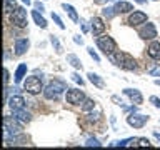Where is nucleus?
Masks as SVG:
<instances>
[{
  "label": "nucleus",
  "mask_w": 160,
  "mask_h": 150,
  "mask_svg": "<svg viewBox=\"0 0 160 150\" xmlns=\"http://www.w3.org/2000/svg\"><path fill=\"white\" fill-rule=\"evenodd\" d=\"M108 58H110V62H112L113 65H117V67L123 68V70H135L137 68V62H135V58L130 53L115 50L112 55H108Z\"/></svg>",
  "instance_id": "obj_1"
},
{
  "label": "nucleus",
  "mask_w": 160,
  "mask_h": 150,
  "mask_svg": "<svg viewBox=\"0 0 160 150\" xmlns=\"http://www.w3.org/2000/svg\"><path fill=\"white\" fill-rule=\"evenodd\" d=\"M22 127H23V123L20 122L17 117H8V115H5L3 117V140L8 142L13 135H18L22 132Z\"/></svg>",
  "instance_id": "obj_2"
},
{
  "label": "nucleus",
  "mask_w": 160,
  "mask_h": 150,
  "mask_svg": "<svg viewBox=\"0 0 160 150\" xmlns=\"http://www.w3.org/2000/svg\"><path fill=\"white\" fill-rule=\"evenodd\" d=\"M63 90H68L67 85L63 82H60V80H53V82H50L47 87L43 88V97L47 100H57L60 95L63 93Z\"/></svg>",
  "instance_id": "obj_3"
},
{
  "label": "nucleus",
  "mask_w": 160,
  "mask_h": 150,
  "mask_svg": "<svg viewBox=\"0 0 160 150\" xmlns=\"http://www.w3.org/2000/svg\"><path fill=\"white\" fill-rule=\"evenodd\" d=\"M43 88L45 87L42 83V77H37V75H30L23 82V90L30 95H38L40 92H43Z\"/></svg>",
  "instance_id": "obj_4"
},
{
  "label": "nucleus",
  "mask_w": 160,
  "mask_h": 150,
  "mask_svg": "<svg viewBox=\"0 0 160 150\" xmlns=\"http://www.w3.org/2000/svg\"><path fill=\"white\" fill-rule=\"evenodd\" d=\"M97 47L98 50H102V53H105L108 57V55H112L117 50V43H115V40L110 35H100V37H97Z\"/></svg>",
  "instance_id": "obj_5"
},
{
  "label": "nucleus",
  "mask_w": 160,
  "mask_h": 150,
  "mask_svg": "<svg viewBox=\"0 0 160 150\" xmlns=\"http://www.w3.org/2000/svg\"><path fill=\"white\" fill-rule=\"evenodd\" d=\"M10 23H12L13 27H17V28H25L27 23H28L27 10H25L23 7H17L12 13H10Z\"/></svg>",
  "instance_id": "obj_6"
},
{
  "label": "nucleus",
  "mask_w": 160,
  "mask_h": 150,
  "mask_svg": "<svg viewBox=\"0 0 160 150\" xmlns=\"http://www.w3.org/2000/svg\"><path fill=\"white\" fill-rule=\"evenodd\" d=\"M65 98H67V103H70V105H80V103H83V100L87 97H85L83 90H80V88H68Z\"/></svg>",
  "instance_id": "obj_7"
},
{
  "label": "nucleus",
  "mask_w": 160,
  "mask_h": 150,
  "mask_svg": "<svg viewBox=\"0 0 160 150\" xmlns=\"http://www.w3.org/2000/svg\"><path fill=\"white\" fill-rule=\"evenodd\" d=\"M147 122H148V115H143V113L133 112V113H130L127 117V123L130 125V127H133V128H142Z\"/></svg>",
  "instance_id": "obj_8"
},
{
  "label": "nucleus",
  "mask_w": 160,
  "mask_h": 150,
  "mask_svg": "<svg viewBox=\"0 0 160 150\" xmlns=\"http://www.w3.org/2000/svg\"><path fill=\"white\" fill-rule=\"evenodd\" d=\"M138 37L143 40H155L157 38V28H155V25L150 22H145L143 27L138 30Z\"/></svg>",
  "instance_id": "obj_9"
},
{
  "label": "nucleus",
  "mask_w": 160,
  "mask_h": 150,
  "mask_svg": "<svg viewBox=\"0 0 160 150\" xmlns=\"http://www.w3.org/2000/svg\"><path fill=\"white\" fill-rule=\"evenodd\" d=\"M145 22H147V13L142 12V10H133L127 20V23L130 27H137V25H142Z\"/></svg>",
  "instance_id": "obj_10"
},
{
  "label": "nucleus",
  "mask_w": 160,
  "mask_h": 150,
  "mask_svg": "<svg viewBox=\"0 0 160 150\" xmlns=\"http://www.w3.org/2000/svg\"><path fill=\"white\" fill-rule=\"evenodd\" d=\"M123 95L128 97L130 102L135 103V105L143 103V95L140 93V90H137V88H123Z\"/></svg>",
  "instance_id": "obj_11"
},
{
  "label": "nucleus",
  "mask_w": 160,
  "mask_h": 150,
  "mask_svg": "<svg viewBox=\"0 0 160 150\" xmlns=\"http://www.w3.org/2000/svg\"><path fill=\"white\" fill-rule=\"evenodd\" d=\"M30 47V40L28 38H17L15 40V45H13V50H15V55H23L25 52L28 50Z\"/></svg>",
  "instance_id": "obj_12"
},
{
  "label": "nucleus",
  "mask_w": 160,
  "mask_h": 150,
  "mask_svg": "<svg viewBox=\"0 0 160 150\" xmlns=\"http://www.w3.org/2000/svg\"><path fill=\"white\" fill-rule=\"evenodd\" d=\"M7 105L12 110H20V108H25V98L22 95H12L8 100H7Z\"/></svg>",
  "instance_id": "obj_13"
},
{
  "label": "nucleus",
  "mask_w": 160,
  "mask_h": 150,
  "mask_svg": "<svg viewBox=\"0 0 160 150\" xmlns=\"http://www.w3.org/2000/svg\"><path fill=\"white\" fill-rule=\"evenodd\" d=\"M90 30H92L93 35H100L105 30V23H103V18L100 17H93L90 20Z\"/></svg>",
  "instance_id": "obj_14"
},
{
  "label": "nucleus",
  "mask_w": 160,
  "mask_h": 150,
  "mask_svg": "<svg viewBox=\"0 0 160 150\" xmlns=\"http://www.w3.org/2000/svg\"><path fill=\"white\" fill-rule=\"evenodd\" d=\"M147 55L150 58H153V60H160V42L153 40V42L148 45V48H147Z\"/></svg>",
  "instance_id": "obj_15"
},
{
  "label": "nucleus",
  "mask_w": 160,
  "mask_h": 150,
  "mask_svg": "<svg viewBox=\"0 0 160 150\" xmlns=\"http://www.w3.org/2000/svg\"><path fill=\"white\" fill-rule=\"evenodd\" d=\"M113 8H115L117 13H128V12L133 10V5L128 3V2H123V0H118V2H115Z\"/></svg>",
  "instance_id": "obj_16"
},
{
  "label": "nucleus",
  "mask_w": 160,
  "mask_h": 150,
  "mask_svg": "<svg viewBox=\"0 0 160 150\" xmlns=\"http://www.w3.org/2000/svg\"><path fill=\"white\" fill-rule=\"evenodd\" d=\"M13 117H17L20 122L25 125V123H28L30 120H32V113L27 112L25 108H20V110H13Z\"/></svg>",
  "instance_id": "obj_17"
},
{
  "label": "nucleus",
  "mask_w": 160,
  "mask_h": 150,
  "mask_svg": "<svg viewBox=\"0 0 160 150\" xmlns=\"http://www.w3.org/2000/svg\"><path fill=\"white\" fill-rule=\"evenodd\" d=\"M27 75V63H20L18 67H17V70H15V75H13V82L15 83H20L23 80V77Z\"/></svg>",
  "instance_id": "obj_18"
},
{
  "label": "nucleus",
  "mask_w": 160,
  "mask_h": 150,
  "mask_svg": "<svg viewBox=\"0 0 160 150\" xmlns=\"http://www.w3.org/2000/svg\"><path fill=\"white\" fill-rule=\"evenodd\" d=\"M32 18H33V22L37 23L40 28H47V25H48V23H47V20H45V17L42 15V12H38L37 8L32 10Z\"/></svg>",
  "instance_id": "obj_19"
},
{
  "label": "nucleus",
  "mask_w": 160,
  "mask_h": 150,
  "mask_svg": "<svg viewBox=\"0 0 160 150\" xmlns=\"http://www.w3.org/2000/svg\"><path fill=\"white\" fill-rule=\"evenodd\" d=\"M62 8L65 10V12H67V15H68V17L73 20L75 23H78V22H80V18H78V13H77V10H75V8L72 7V5H68V3H62Z\"/></svg>",
  "instance_id": "obj_20"
},
{
  "label": "nucleus",
  "mask_w": 160,
  "mask_h": 150,
  "mask_svg": "<svg viewBox=\"0 0 160 150\" xmlns=\"http://www.w3.org/2000/svg\"><path fill=\"white\" fill-rule=\"evenodd\" d=\"M67 62L72 65L73 68H77V70L82 68V62H80V58H78L75 53H68V55H67Z\"/></svg>",
  "instance_id": "obj_21"
},
{
  "label": "nucleus",
  "mask_w": 160,
  "mask_h": 150,
  "mask_svg": "<svg viewBox=\"0 0 160 150\" xmlns=\"http://www.w3.org/2000/svg\"><path fill=\"white\" fill-rule=\"evenodd\" d=\"M87 77H88V80H90V82H92V83L95 85V87H98V88H103V80L100 78L97 73H93V72H88V73H87Z\"/></svg>",
  "instance_id": "obj_22"
},
{
  "label": "nucleus",
  "mask_w": 160,
  "mask_h": 150,
  "mask_svg": "<svg viewBox=\"0 0 160 150\" xmlns=\"http://www.w3.org/2000/svg\"><path fill=\"white\" fill-rule=\"evenodd\" d=\"M17 8V2L15 0H3V12L5 13H12Z\"/></svg>",
  "instance_id": "obj_23"
},
{
  "label": "nucleus",
  "mask_w": 160,
  "mask_h": 150,
  "mask_svg": "<svg viewBox=\"0 0 160 150\" xmlns=\"http://www.w3.org/2000/svg\"><path fill=\"white\" fill-rule=\"evenodd\" d=\"M93 108H95V100H92V98H85L83 103H82V110H83V112H92Z\"/></svg>",
  "instance_id": "obj_24"
},
{
  "label": "nucleus",
  "mask_w": 160,
  "mask_h": 150,
  "mask_svg": "<svg viewBox=\"0 0 160 150\" xmlns=\"http://www.w3.org/2000/svg\"><path fill=\"white\" fill-rule=\"evenodd\" d=\"M102 15H103V18H113L115 15H117V12H115V8L113 7H103L102 8Z\"/></svg>",
  "instance_id": "obj_25"
},
{
  "label": "nucleus",
  "mask_w": 160,
  "mask_h": 150,
  "mask_svg": "<svg viewBox=\"0 0 160 150\" xmlns=\"http://www.w3.org/2000/svg\"><path fill=\"white\" fill-rule=\"evenodd\" d=\"M50 43L55 47V52L57 53H62L63 52V48H62V45H60V42H58V38L55 37V35H50Z\"/></svg>",
  "instance_id": "obj_26"
},
{
  "label": "nucleus",
  "mask_w": 160,
  "mask_h": 150,
  "mask_svg": "<svg viewBox=\"0 0 160 150\" xmlns=\"http://www.w3.org/2000/svg\"><path fill=\"white\" fill-rule=\"evenodd\" d=\"M135 147H150V140L145 138V137H140V138H137V142H135Z\"/></svg>",
  "instance_id": "obj_27"
},
{
  "label": "nucleus",
  "mask_w": 160,
  "mask_h": 150,
  "mask_svg": "<svg viewBox=\"0 0 160 150\" xmlns=\"http://www.w3.org/2000/svg\"><path fill=\"white\" fill-rule=\"evenodd\" d=\"M133 140H135V138H123V140H118V142H115L113 145H115V147H127V145H130V143L133 142Z\"/></svg>",
  "instance_id": "obj_28"
},
{
  "label": "nucleus",
  "mask_w": 160,
  "mask_h": 150,
  "mask_svg": "<svg viewBox=\"0 0 160 150\" xmlns=\"http://www.w3.org/2000/svg\"><path fill=\"white\" fill-rule=\"evenodd\" d=\"M85 145H87V147H102V143H100L97 138H87Z\"/></svg>",
  "instance_id": "obj_29"
},
{
  "label": "nucleus",
  "mask_w": 160,
  "mask_h": 150,
  "mask_svg": "<svg viewBox=\"0 0 160 150\" xmlns=\"http://www.w3.org/2000/svg\"><path fill=\"white\" fill-rule=\"evenodd\" d=\"M148 75L150 77H160V65H155L148 70Z\"/></svg>",
  "instance_id": "obj_30"
},
{
  "label": "nucleus",
  "mask_w": 160,
  "mask_h": 150,
  "mask_svg": "<svg viewBox=\"0 0 160 150\" xmlns=\"http://www.w3.org/2000/svg\"><path fill=\"white\" fill-rule=\"evenodd\" d=\"M52 18H53V22H55V23H57V25H58V27H60V28H62V30L65 28V23L62 22V18H60V17H58V15H57V13H52Z\"/></svg>",
  "instance_id": "obj_31"
},
{
  "label": "nucleus",
  "mask_w": 160,
  "mask_h": 150,
  "mask_svg": "<svg viewBox=\"0 0 160 150\" xmlns=\"http://www.w3.org/2000/svg\"><path fill=\"white\" fill-rule=\"evenodd\" d=\"M87 52H88V55H90V57H92V58L95 60V62H97V63H100V57L97 55V52H95V50H93L92 47H88V48H87Z\"/></svg>",
  "instance_id": "obj_32"
},
{
  "label": "nucleus",
  "mask_w": 160,
  "mask_h": 150,
  "mask_svg": "<svg viewBox=\"0 0 160 150\" xmlns=\"http://www.w3.org/2000/svg\"><path fill=\"white\" fill-rule=\"evenodd\" d=\"M70 77H72V80H73V82H77V83H80V87H82V85H83V78L80 77V75H78L77 72H73L72 75H70Z\"/></svg>",
  "instance_id": "obj_33"
},
{
  "label": "nucleus",
  "mask_w": 160,
  "mask_h": 150,
  "mask_svg": "<svg viewBox=\"0 0 160 150\" xmlns=\"http://www.w3.org/2000/svg\"><path fill=\"white\" fill-rule=\"evenodd\" d=\"M98 117H100V113L98 112H90L88 113V122H98Z\"/></svg>",
  "instance_id": "obj_34"
},
{
  "label": "nucleus",
  "mask_w": 160,
  "mask_h": 150,
  "mask_svg": "<svg viewBox=\"0 0 160 150\" xmlns=\"http://www.w3.org/2000/svg\"><path fill=\"white\" fill-rule=\"evenodd\" d=\"M150 103H153V107H157V108H160V98L158 97H150Z\"/></svg>",
  "instance_id": "obj_35"
},
{
  "label": "nucleus",
  "mask_w": 160,
  "mask_h": 150,
  "mask_svg": "<svg viewBox=\"0 0 160 150\" xmlns=\"http://www.w3.org/2000/svg\"><path fill=\"white\" fill-rule=\"evenodd\" d=\"M8 80H10V72H8L7 68H3V82L8 83Z\"/></svg>",
  "instance_id": "obj_36"
},
{
  "label": "nucleus",
  "mask_w": 160,
  "mask_h": 150,
  "mask_svg": "<svg viewBox=\"0 0 160 150\" xmlns=\"http://www.w3.org/2000/svg\"><path fill=\"white\" fill-rule=\"evenodd\" d=\"M73 42L78 43V45H82V43H83V38L80 37V35H73Z\"/></svg>",
  "instance_id": "obj_37"
},
{
  "label": "nucleus",
  "mask_w": 160,
  "mask_h": 150,
  "mask_svg": "<svg viewBox=\"0 0 160 150\" xmlns=\"http://www.w3.org/2000/svg\"><path fill=\"white\" fill-rule=\"evenodd\" d=\"M33 7L37 8V10H40V12H43V10H45V7H43L42 3H40V0H38V2H35V3H33Z\"/></svg>",
  "instance_id": "obj_38"
},
{
  "label": "nucleus",
  "mask_w": 160,
  "mask_h": 150,
  "mask_svg": "<svg viewBox=\"0 0 160 150\" xmlns=\"http://www.w3.org/2000/svg\"><path fill=\"white\" fill-rule=\"evenodd\" d=\"M112 100H113V102H117V105H122V103H123V102H122V98H118L117 95H113Z\"/></svg>",
  "instance_id": "obj_39"
},
{
  "label": "nucleus",
  "mask_w": 160,
  "mask_h": 150,
  "mask_svg": "<svg viewBox=\"0 0 160 150\" xmlns=\"http://www.w3.org/2000/svg\"><path fill=\"white\" fill-rule=\"evenodd\" d=\"M80 23H82V30H83V32H87V30H88L87 23H85V22H80Z\"/></svg>",
  "instance_id": "obj_40"
},
{
  "label": "nucleus",
  "mask_w": 160,
  "mask_h": 150,
  "mask_svg": "<svg viewBox=\"0 0 160 150\" xmlns=\"http://www.w3.org/2000/svg\"><path fill=\"white\" fill-rule=\"evenodd\" d=\"M153 137H155V138H157L158 142H160V132H153Z\"/></svg>",
  "instance_id": "obj_41"
},
{
  "label": "nucleus",
  "mask_w": 160,
  "mask_h": 150,
  "mask_svg": "<svg viewBox=\"0 0 160 150\" xmlns=\"http://www.w3.org/2000/svg\"><path fill=\"white\" fill-rule=\"evenodd\" d=\"M103 2H110V0H95V3H103Z\"/></svg>",
  "instance_id": "obj_42"
},
{
  "label": "nucleus",
  "mask_w": 160,
  "mask_h": 150,
  "mask_svg": "<svg viewBox=\"0 0 160 150\" xmlns=\"http://www.w3.org/2000/svg\"><path fill=\"white\" fill-rule=\"evenodd\" d=\"M22 2H23L25 5H30V3H32V0H22Z\"/></svg>",
  "instance_id": "obj_43"
},
{
  "label": "nucleus",
  "mask_w": 160,
  "mask_h": 150,
  "mask_svg": "<svg viewBox=\"0 0 160 150\" xmlns=\"http://www.w3.org/2000/svg\"><path fill=\"white\" fill-rule=\"evenodd\" d=\"M155 85H158V87H160V78H155V82H153Z\"/></svg>",
  "instance_id": "obj_44"
},
{
  "label": "nucleus",
  "mask_w": 160,
  "mask_h": 150,
  "mask_svg": "<svg viewBox=\"0 0 160 150\" xmlns=\"http://www.w3.org/2000/svg\"><path fill=\"white\" fill-rule=\"evenodd\" d=\"M135 2H137V3H145L147 0H135Z\"/></svg>",
  "instance_id": "obj_45"
}]
</instances>
